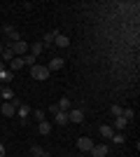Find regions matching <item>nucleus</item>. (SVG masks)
Instances as JSON below:
<instances>
[{
    "instance_id": "17",
    "label": "nucleus",
    "mask_w": 140,
    "mask_h": 157,
    "mask_svg": "<svg viewBox=\"0 0 140 157\" xmlns=\"http://www.w3.org/2000/svg\"><path fill=\"white\" fill-rule=\"evenodd\" d=\"M0 98H2V101H12V98H14V92L9 89V87H2V92H0Z\"/></svg>"
},
{
    "instance_id": "28",
    "label": "nucleus",
    "mask_w": 140,
    "mask_h": 157,
    "mask_svg": "<svg viewBox=\"0 0 140 157\" xmlns=\"http://www.w3.org/2000/svg\"><path fill=\"white\" fill-rule=\"evenodd\" d=\"M0 52H2V45H0Z\"/></svg>"
},
{
    "instance_id": "27",
    "label": "nucleus",
    "mask_w": 140,
    "mask_h": 157,
    "mask_svg": "<svg viewBox=\"0 0 140 157\" xmlns=\"http://www.w3.org/2000/svg\"><path fill=\"white\" fill-rule=\"evenodd\" d=\"M33 157H47V152H45V155H33Z\"/></svg>"
},
{
    "instance_id": "7",
    "label": "nucleus",
    "mask_w": 140,
    "mask_h": 157,
    "mask_svg": "<svg viewBox=\"0 0 140 157\" xmlns=\"http://www.w3.org/2000/svg\"><path fill=\"white\" fill-rule=\"evenodd\" d=\"M54 47H70V38L63 35V33H56V38H54Z\"/></svg>"
},
{
    "instance_id": "13",
    "label": "nucleus",
    "mask_w": 140,
    "mask_h": 157,
    "mask_svg": "<svg viewBox=\"0 0 140 157\" xmlns=\"http://www.w3.org/2000/svg\"><path fill=\"white\" fill-rule=\"evenodd\" d=\"M38 129H40V134H42V136H47V134L52 131V122H49V120H42V122H40V127H38Z\"/></svg>"
},
{
    "instance_id": "25",
    "label": "nucleus",
    "mask_w": 140,
    "mask_h": 157,
    "mask_svg": "<svg viewBox=\"0 0 140 157\" xmlns=\"http://www.w3.org/2000/svg\"><path fill=\"white\" fill-rule=\"evenodd\" d=\"M33 115H35V117H38V120H40V122H42V120H45V113H42V110H35Z\"/></svg>"
},
{
    "instance_id": "3",
    "label": "nucleus",
    "mask_w": 140,
    "mask_h": 157,
    "mask_svg": "<svg viewBox=\"0 0 140 157\" xmlns=\"http://www.w3.org/2000/svg\"><path fill=\"white\" fill-rule=\"evenodd\" d=\"M68 120L80 124L82 120H84V110H82V108H70V110H68Z\"/></svg>"
},
{
    "instance_id": "9",
    "label": "nucleus",
    "mask_w": 140,
    "mask_h": 157,
    "mask_svg": "<svg viewBox=\"0 0 140 157\" xmlns=\"http://www.w3.org/2000/svg\"><path fill=\"white\" fill-rule=\"evenodd\" d=\"M63 66H66V61L56 56V59H52V61H49V66H47V71H49V73H54V71H61Z\"/></svg>"
},
{
    "instance_id": "14",
    "label": "nucleus",
    "mask_w": 140,
    "mask_h": 157,
    "mask_svg": "<svg viewBox=\"0 0 140 157\" xmlns=\"http://www.w3.org/2000/svg\"><path fill=\"white\" fill-rule=\"evenodd\" d=\"M100 136H103V138H112L114 136V129L110 124H103V127H100Z\"/></svg>"
},
{
    "instance_id": "4",
    "label": "nucleus",
    "mask_w": 140,
    "mask_h": 157,
    "mask_svg": "<svg viewBox=\"0 0 140 157\" xmlns=\"http://www.w3.org/2000/svg\"><path fill=\"white\" fill-rule=\"evenodd\" d=\"M107 152L110 150H107L105 143H98V145L93 143V148H91V157H107Z\"/></svg>"
},
{
    "instance_id": "12",
    "label": "nucleus",
    "mask_w": 140,
    "mask_h": 157,
    "mask_svg": "<svg viewBox=\"0 0 140 157\" xmlns=\"http://www.w3.org/2000/svg\"><path fill=\"white\" fill-rule=\"evenodd\" d=\"M56 108H59L61 113H68L70 108H73V103H70V98H61L59 103H56Z\"/></svg>"
},
{
    "instance_id": "16",
    "label": "nucleus",
    "mask_w": 140,
    "mask_h": 157,
    "mask_svg": "<svg viewBox=\"0 0 140 157\" xmlns=\"http://www.w3.org/2000/svg\"><path fill=\"white\" fill-rule=\"evenodd\" d=\"M19 68H23V59H21V56H14V61L12 63H9V71H19Z\"/></svg>"
},
{
    "instance_id": "23",
    "label": "nucleus",
    "mask_w": 140,
    "mask_h": 157,
    "mask_svg": "<svg viewBox=\"0 0 140 157\" xmlns=\"http://www.w3.org/2000/svg\"><path fill=\"white\" fill-rule=\"evenodd\" d=\"M121 110H124V108H121L119 103H117V105H112V115H114V117H119V115H121Z\"/></svg>"
},
{
    "instance_id": "2",
    "label": "nucleus",
    "mask_w": 140,
    "mask_h": 157,
    "mask_svg": "<svg viewBox=\"0 0 140 157\" xmlns=\"http://www.w3.org/2000/svg\"><path fill=\"white\" fill-rule=\"evenodd\" d=\"M7 47L14 52V56H26V54L31 52V45H28V42H23V40H19V42H12V45H7Z\"/></svg>"
},
{
    "instance_id": "11",
    "label": "nucleus",
    "mask_w": 140,
    "mask_h": 157,
    "mask_svg": "<svg viewBox=\"0 0 140 157\" xmlns=\"http://www.w3.org/2000/svg\"><path fill=\"white\" fill-rule=\"evenodd\" d=\"M54 122H56V124H59V127H66L68 124V122H70V120H68V113H56V115H54Z\"/></svg>"
},
{
    "instance_id": "29",
    "label": "nucleus",
    "mask_w": 140,
    "mask_h": 157,
    "mask_svg": "<svg viewBox=\"0 0 140 157\" xmlns=\"http://www.w3.org/2000/svg\"><path fill=\"white\" fill-rule=\"evenodd\" d=\"M0 92H2V87H0Z\"/></svg>"
},
{
    "instance_id": "26",
    "label": "nucleus",
    "mask_w": 140,
    "mask_h": 157,
    "mask_svg": "<svg viewBox=\"0 0 140 157\" xmlns=\"http://www.w3.org/2000/svg\"><path fill=\"white\" fill-rule=\"evenodd\" d=\"M0 157H5V145L0 143Z\"/></svg>"
},
{
    "instance_id": "22",
    "label": "nucleus",
    "mask_w": 140,
    "mask_h": 157,
    "mask_svg": "<svg viewBox=\"0 0 140 157\" xmlns=\"http://www.w3.org/2000/svg\"><path fill=\"white\" fill-rule=\"evenodd\" d=\"M110 141H112V143H124V141H126V136H124L121 131H114V136L110 138Z\"/></svg>"
},
{
    "instance_id": "20",
    "label": "nucleus",
    "mask_w": 140,
    "mask_h": 157,
    "mask_svg": "<svg viewBox=\"0 0 140 157\" xmlns=\"http://www.w3.org/2000/svg\"><path fill=\"white\" fill-rule=\"evenodd\" d=\"M126 124H128V122H126V120H124V117L119 115V117L114 120V127H112V129H114V131H121V129H124Z\"/></svg>"
},
{
    "instance_id": "6",
    "label": "nucleus",
    "mask_w": 140,
    "mask_h": 157,
    "mask_svg": "<svg viewBox=\"0 0 140 157\" xmlns=\"http://www.w3.org/2000/svg\"><path fill=\"white\" fill-rule=\"evenodd\" d=\"M2 31H5V35H7L9 40H12V42H19V40H21L19 31H16L14 26H2Z\"/></svg>"
},
{
    "instance_id": "19",
    "label": "nucleus",
    "mask_w": 140,
    "mask_h": 157,
    "mask_svg": "<svg viewBox=\"0 0 140 157\" xmlns=\"http://www.w3.org/2000/svg\"><path fill=\"white\" fill-rule=\"evenodd\" d=\"M54 38H56V31H49L45 35V42H42V45L45 47H54Z\"/></svg>"
},
{
    "instance_id": "21",
    "label": "nucleus",
    "mask_w": 140,
    "mask_h": 157,
    "mask_svg": "<svg viewBox=\"0 0 140 157\" xmlns=\"http://www.w3.org/2000/svg\"><path fill=\"white\" fill-rule=\"evenodd\" d=\"M21 59H23V66H35L38 63V59H35L33 54H26V56H21Z\"/></svg>"
},
{
    "instance_id": "8",
    "label": "nucleus",
    "mask_w": 140,
    "mask_h": 157,
    "mask_svg": "<svg viewBox=\"0 0 140 157\" xmlns=\"http://www.w3.org/2000/svg\"><path fill=\"white\" fill-rule=\"evenodd\" d=\"M0 61H2V63H12V61H14V52L9 49V47H2V52H0Z\"/></svg>"
},
{
    "instance_id": "18",
    "label": "nucleus",
    "mask_w": 140,
    "mask_h": 157,
    "mask_svg": "<svg viewBox=\"0 0 140 157\" xmlns=\"http://www.w3.org/2000/svg\"><path fill=\"white\" fill-rule=\"evenodd\" d=\"M42 49H45V45H42V42H35V45H31V52L28 54H33L35 59H38V54H42Z\"/></svg>"
},
{
    "instance_id": "24",
    "label": "nucleus",
    "mask_w": 140,
    "mask_h": 157,
    "mask_svg": "<svg viewBox=\"0 0 140 157\" xmlns=\"http://www.w3.org/2000/svg\"><path fill=\"white\" fill-rule=\"evenodd\" d=\"M31 155H45V150H42L40 145H33V148H31Z\"/></svg>"
},
{
    "instance_id": "1",
    "label": "nucleus",
    "mask_w": 140,
    "mask_h": 157,
    "mask_svg": "<svg viewBox=\"0 0 140 157\" xmlns=\"http://www.w3.org/2000/svg\"><path fill=\"white\" fill-rule=\"evenodd\" d=\"M31 75H33V80H40V82H45V80L49 78V71H47V66L35 63V66H31Z\"/></svg>"
},
{
    "instance_id": "15",
    "label": "nucleus",
    "mask_w": 140,
    "mask_h": 157,
    "mask_svg": "<svg viewBox=\"0 0 140 157\" xmlns=\"http://www.w3.org/2000/svg\"><path fill=\"white\" fill-rule=\"evenodd\" d=\"M0 80H2V82H12V80H14V73L7 71V68H2V71H0Z\"/></svg>"
},
{
    "instance_id": "5",
    "label": "nucleus",
    "mask_w": 140,
    "mask_h": 157,
    "mask_svg": "<svg viewBox=\"0 0 140 157\" xmlns=\"http://www.w3.org/2000/svg\"><path fill=\"white\" fill-rule=\"evenodd\" d=\"M77 148L80 150H84V152H91V148H93V141L89 136H82L80 141H77Z\"/></svg>"
},
{
    "instance_id": "10",
    "label": "nucleus",
    "mask_w": 140,
    "mask_h": 157,
    "mask_svg": "<svg viewBox=\"0 0 140 157\" xmlns=\"http://www.w3.org/2000/svg\"><path fill=\"white\" fill-rule=\"evenodd\" d=\"M16 115H19V117H21V122H23V124H26V122H28V115H31V108H28V105L26 103H21L19 105V108H16Z\"/></svg>"
}]
</instances>
